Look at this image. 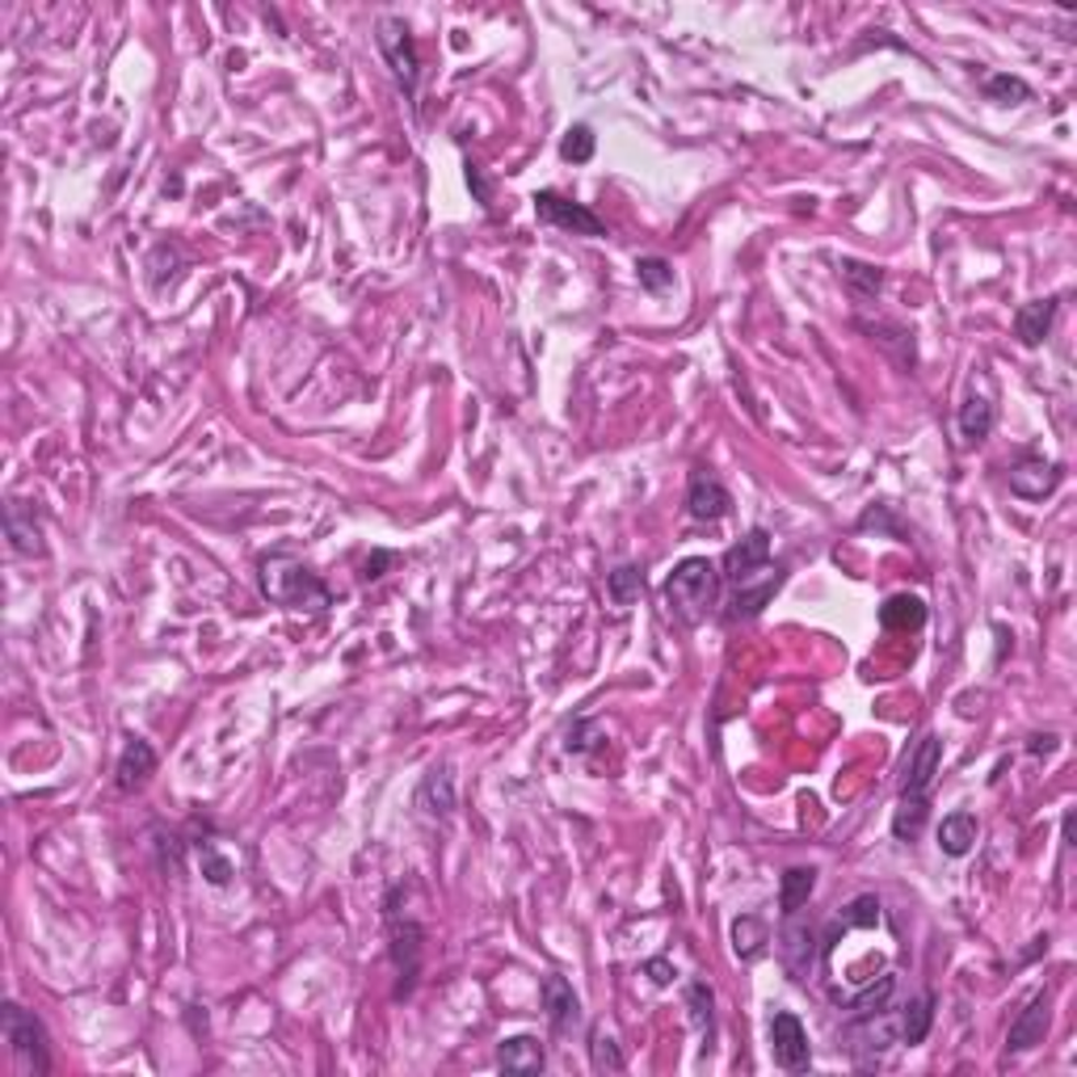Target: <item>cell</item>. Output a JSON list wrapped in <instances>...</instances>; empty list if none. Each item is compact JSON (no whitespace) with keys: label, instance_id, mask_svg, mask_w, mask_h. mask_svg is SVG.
I'll return each instance as SVG.
<instances>
[{"label":"cell","instance_id":"1","mask_svg":"<svg viewBox=\"0 0 1077 1077\" xmlns=\"http://www.w3.org/2000/svg\"><path fill=\"white\" fill-rule=\"evenodd\" d=\"M720 576L732 590V602H728V619L732 624L762 615V606L775 598L778 585H783V564L771 560V535L762 527H753L737 548H728Z\"/></svg>","mask_w":1077,"mask_h":1077},{"label":"cell","instance_id":"2","mask_svg":"<svg viewBox=\"0 0 1077 1077\" xmlns=\"http://www.w3.org/2000/svg\"><path fill=\"white\" fill-rule=\"evenodd\" d=\"M720 590H725L720 569L707 556H686L665 581V606L682 627H699L720 606Z\"/></svg>","mask_w":1077,"mask_h":1077},{"label":"cell","instance_id":"3","mask_svg":"<svg viewBox=\"0 0 1077 1077\" xmlns=\"http://www.w3.org/2000/svg\"><path fill=\"white\" fill-rule=\"evenodd\" d=\"M261 594L278 606H291V610H307V615H321L328 606V590L321 585V576L312 573L307 564H300L295 556H270L261 560Z\"/></svg>","mask_w":1077,"mask_h":1077},{"label":"cell","instance_id":"4","mask_svg":"<svg viewBox=\"0 0 1077 1077\" xmlns=\"http://www.w3.org/2000/svg\"><path fill=\"white\" fill-rule=\"evenodd\" d=\"M893 1044H901V1028H897L893 1006L872 1010V1014H851V1023L842 1028V1048L854 1056L859 1069H876Z\"/></svg>","mask_w":1077,"mask_h":1077},{"label":"cell","instance_id":"5","mask_svg":"<svg viewBox=\"0 0 1077 1077\" xmlns=\"http://www.w3.org/2000/svg\"><path fill=\"white\" fill-rule=\"evenodd\" d=\"M0 1031H4V1044L13 1048L18 1061H25L34 1074H51L47 1028L30 1010H22L18 1002H4V1010H0Z\"/></svg>","mask_w":1077,"mask_h":1077},{"label":"cell","instance_id":"6","mask_svg":"<svg viewBox=\"0 0 1077 1077\" xmlns=\"http://www.w3.org/2000/svg\"><path fill=\"white\" fill-rule=\"evenodd\" d=\"M530 202H535L539 224H551V227H560V232H573V236H606V224H602L598 215H594L585 202L564 199L560 190H539Z\"/></svg>","mask_w":1077,"mask_h":1077},{"label":"cell","instance_id":"7","mask_svg":"<svg viewBox=\"0 0 1077 1077\" xmlns=\"http://www.w3.org/2000/svg\"><path fill=\"white\" fill-rule=\"evenodd\" d=\"M817 952H821V934L817 927L800 913H787V922L778 930V955H783V968L792 973L796 980H808L812 964H817Z\"/></svg>","mask_w":1077,"mask_h":1077},{"label":"cell","instance_id":"8","mask_svg":"<svg viewBox=\"0 0 1077 1077\" xmlns=\"http://www.w3.org/2000/svg\"><path fill=\"white\" fill-rule=\"evenodd\" d=\"M379 51H383L392 76L401 80V89L413 98V93H417L422 64H417V47H413V34L404 30V22H396V18H383V22H379Z\"/></svg>","mask_w":1077,"mask_h":1077},{"label":"cell","instance_id":"9","mask_svg":"<svg viewBox=\"0 0 1077 1077\" xmlns=\"http://www.w3.org/2000/svg\"><path fill=\"white\" fill-rule=\"evenodd\" d=\"M771 1053H775L778 1069H787V1074H804L812 1065L808 1031L792 1010H775V1019H771Z\"/></svg>","mask_w":1077,"mask_h":1077},{"label":"cell","instance_id":"10","mask_svg":"<svg viewBox=\"0 0 1077 1077\" xmlns=\"http://www.w3.org/2000/svg\"><path fill=\"white\" fill-rule=\"evenodd\" d=\"M686 514L695 523H720L732 514V493L725 489V480L716 476L711 468H695L691 484H686Z\"/></svg>","mask_w":1077,"mask_h":1077},{"label":"cell","instance_id":"11","mask_svg":"<svg viewBox=\"0 0 1077 1077\" xmlns=\"http://www.w3.org/2000/svg\"><path fill=\"white\" fill-rule=\"evenodd\" d=\"M388 934H392V964L401 973V989L396 994H413L417 973H422V939H426V930L417 927V922H408V918L401 922L396 913H388Z\"/></svg>","mask_w":1077,"mask_h":1077},{"label":"cell","instance_id":"12","mask_svg":"<svg viewBox=\"0 0 1077 1077\" xmlns=\"http://www.w3.org/2000/svg\"><path fill=\"white\" fill-rule=\"evenodd\" d=\"M1048 1006H1053V994L1040 989V994L1019 1010V1019H1014L1010 1031H1006V1048H1010V1053H1031L1035 1044H1044V1035H1048Z\"/></svg>","mask_w":1077,"mask_h":1077},{"label":"cell","instance_id":"13","mask_svg":"<svg viewBox=\"0 0 1077 1077\" xmlns=\"http://www.w3.org/2000/svg\"><path fill=\"white\" fill-rule=\"evenodd\" d=\"M939 766H943V741L927 732L913 753H909V762H905V778H901V796H927L934 775H939Z\"/></svg>","mask_w":1077,"mask_h":1077},{"label":"cell","instance_id":"14","mask_svg":"<svg viewBox=\"0 0 1077 1077\" xmlns=\"http://www.w3.org/2000/svg\"><path fill=\"white\" fill-rule=\"evenodd\" d=\"M543 1010L556 1035H569L581 1028V998L564 977H543Z\"/></svg>","mask_w":1077,"mask_h":1077},{"label":"cell","instance_id":"15","mask_svg":"<svg viewBox=\"0 0 1077 1077\" xmlns=\"http://www.w3.org/2000/svg\"><path fill=\"white\" fill-rule=\"evenodd\" d=\"M1056 484H1061V463H1044V459H1023V463L1010 472V493L1023 497V502H1044V497H1053Z\"/></svg>","mask_w":1077,"mask_h":1077},{"label":"cell","instance_id":"16","mask_svg":"<svg viewBox=\"0 0 1077 1077\" xmlns=\"http://www.w3.org/2000/svg\"><path fill=\"white\" fill-rule=\"evenodd\" d=\"M543 1065H548V1053H543V1044L535 1040V1035H514V1040H502V1048H497V1069L502 1074H543Z\"/></svg>","mask_w":1077,"mask_h":1077},{"label":"cell","instance_id":"17","mask_svg":"<svg viewBox=\"0 0 1077 1077\" xmlns=\"http://www.w3.org/2000/svg\"><path fill=\"white\" fill-rule=\"evenodd\" d=\"M156 775V750H152L144 737H131L119 758V792H139L148 778Z\"/></svg>","mask_w":1077,"mask_h":1077},{"label":"cell","instance_id":"18","mask_svg":"<svg viewBox=\"0 0 1077 1077\" xmlns=\"http://www.w3.org/2000/svg\"><path fill=\"white\" fill-rule=\"evenodd\" d=\"M977 833H980V826L973 812H964V808H960V812H947V817L939 821V851L952 854V859H964V854L977 846Z\"/></svg>","mask_w":1077,"mask_h":1077},{"label":"cell","instance_id":"19","mask_svg":"<svg viewBox=\"0 0 1077 1077\" xmlns=\"http://www.w3.org/2000/svg\"><path fill=\"white\" fill-rule=\"evenodd\" d=\"M417 804L426 808L429 817H451L455 812V775L451 766H434L422 787H417Z\"/></svg>","mask_w":1077,"mask_h":1077},{"label":"cell","instance_id":"20","mask_svg":"<svg viewBox=\"0 0 1077 1077\" xmlns=\"http://www.w3.org/2000/svg\"><path fill=\"white\" fill-rule=\"evenodd\" d=\"M1056 321V300H1031L1014 312V333L1023 346H1040L1048 333H1053Z\"/></svg>","mask_w":1077,"mask_h":1077},{"label":"cell","instance_id":"21","mask_svg":"<svg viewBox=\"0 0 1077 1077\" xmlns=\"http://www.w3.org/2000/svg\"><path fill=\"white\" fill-rule=\"evenodd\" d=\"M927 624V602L918 594H893L879 606V627L884 631H918Z\"/></svg>","mask_w":1077,"mask_h":1077},{"label":"cell","instance_id":"22","mask_svg":"<svg viewBox=\"0 0 1077 1077\" xmlns=\"http://www.w3.org/2000/svg\"><path fill=\"white\" fill-rule=\"evenodd\" d=\"M686 1010H691V1023L703 1035V1053H711V1040H716V994L707 980H691L686 985Z\"/></svg>","mask_w":1077,"mask_h":1077},{"label":"cell","instance_id":"23","mask_svg":"<svg viewBox=\"0 0 1077 1077\" xmlns=\"http://www.w3.org/2000/svg\"><path fill=\"white\" fill-rule=\"evenodd\" d=\"M4 530H9V548L18 551V556H34V551L43 548V543H38L34 509L25 502H9V509H4Z\"/></svg>","mask_w":1077,"mask_h":1077},{"label":"cell","instance_id":"24","mask_svg":"<svg viewBox=\"0 0 1077 1077\" xmlns=\"http://www.w3.org/2000/svg\"><path fill=\"white\" fill-rule=\"evenodd\" d=\"M897 1028H901V1044H909V1048L927 1044L930 1028H934V994H918V998L901 1010Z\"/></svg>","mask_w":1077,"mask_h":1077},{"label":"cell","instance_id":"25","mask_svg":"<svg viewBox=\"0 0 1077 1077\" xmlns=\"http://www.w3.org/2000/svg\"><path fill=\"white\" fill-rule=\"evenodd\" d=\"M766 943H771V927H766L758 913H741V918L732 922V952H737V960L753 964L758 955L766 952Z\"/></svg>","mask_w":1077,"mask_h":1077},{"label":"cell","instance_id":"26","mask_svg":"<svg viewBox=\"0 0 1077 1077\" xmlns=\"http://www.w3.org/2000/svg\"><path fill=\"white\" fill-rule=\"evenodd\" d=\"M817 888V867H787L783 872V884H778V909L783 913H800L808 897Z\"/></svg>","mask_w":1077,"mask_h":1077},{"label":"cell","instance_id":"27","mask_svg":"<svg viewBox=\"0 0 1077 1077\" xmlns=\"http://www.w3.org/2000/svg\"><path fill=\"white\" fill-rule=\"evenodd\" d=\"M927 817H930L927 796H901V800H897V812H893V833H897V842H918L922 829H927Z\"/></svg>","mask_w":1077,"mask_h":1077},{"label":"cell","instance_id":"28","mask_svg":"<svg viewBox=\"0 0 1077 1077\" xmlns=\"http://www.w3.org/2000/svg\"><path fill=\"white\" fill-rule=\"evenodd\" d=\"M955 422H960L964 442H985V438L994 434V404L985 401V396H964Z\"/></svg>","mask_w":1077,"mask_h":1077},{"label":"cell","instance_id":"29","mask_svg":"<svg viewBox=\"0 0 1077 1077\" xmlns=\"http://www.w3.org/2000/svg\"><path fill=\"white\" fill-rule=\"evenodd\" d=\"M859 328L872 333L879 346L897 350V362H901V367H918V350H913V333H909V328L888 325V321H876V325H872V321H859Z\"/></svg>","mask_w":1077,"mask_h":1077},{"label":"cell","instance_id":"30","mask_svg":"<svg viewBox=\"0 0 1077 1077\" xmlns=\"http://www.w3.org/2000/svg\"><path fill=\"white\" fill-rule=\"evenodd\" d=\"M838 270L846 278V287H851L859 300H876L879 291H884V270L872 266V261H854V257H842L838 261Z\"/></svg>","mask_w":1077,"mask_h":1077},{"label":"cell","instance_id":"31","mask_svg":"<svg viewBox=\"0 0 1077 1077\" xmlns=\"http://www.w3.org/2000/svg\"><path fill=\"white\" fill-rule=\"evenodd\" d=\"M606 594H610V602H615L619 610L636 606L640 594H644V573H640L636 564H619L615 573L606 576Z\"/></svg>","mask_w":1077,"mask_h":1077},{"label":"cell","instance_id":"32","mask_svg":"<svg viewBox=\"0 0 1077 1077\" xmlns=\"http://www.w3.org/2000/svg\"><path fill=\"white\" fill-rule=\"evenodd\" d=\"M590 1065H594L598 1074H624V1069H627L624 1053H619L615 1035H610L606 1028L590 1031Z\"/></svg>","mask_w":1077,"mask_h":1077},{"label":"cell","instance_id":"33","mask_svg":"<svg viewBox=\"0 0 1077 1077\" xmlns=\"http://www.w3.org/2000/svg\"><path fill=\"white\" fill-rule=\"evenodd\" d=\"M893 994H897V977L884 973L879 980L863 985V989L854 994L851 1002H846V1014H872V1010H884V1006L893 1002Z\"/></svg>","mask_w":1077,"mask_h":1077},{"label":"cell","instance_id":"34","mask_svg":"<svg viewBox=\"0 0 1077 1077\" xmlns=\"http://www.w3.org/2000/svg\"><path fill=\"white\" fill-rule=\"evenodd\" d=\"M985 98L998 101V105H1019V101L1031 98V89H1028V80H1019V76L994 72L989 80H985Z\"/></svg>","mask_w":1077,"mask_h":1077},{"label":"cell","instance_id":"35","mask_svg":"<svg viewBox=\"0 0 1077 1077\" xmlns=\"http://www.w3.org/2000/svg\"><path fill=\"white\" fill-rule=\"evenodd\" d=\"M636 274H640V287L652 291V295H661V291L674 287V270H670L665 257H640V261H636Z\"/></svg>","mask_w":1077,"mask_h":1077},{"label":"cell","instance_id":"36","mask_svg":"<svg viewBox=\"0 0 1077 1077\" xmlns=\"http://www.w3.org/2000/svg\"><path fill=\"white\" fill-rule=\"evenodd\" d=\"M560 156L564 160H573V165H585L590 156H594V131L585 123H576L564 139H560Z\"/></svg>","mask_w":1077,"mask_h":1077},{"label":"cell","instance_id":"37","mask_svg":"<svg viewBox=\"0 0 1077 1077\" xmlns=\"http://www.w3.org/2000/svg\"><path fill=\"white\" fill-rule=\"evenodd\" d=\"M879 918H884V913H879L876 897H854V901L842 909V918H838V922H842L846 930H854V927H879Z\"/></svg>","mask_w":1077,"mask_h":1077},{"label":"cell","instance_id":"38","mask_svg":"<svg viewBox=\"0 0 1077 1077\" xmlns=\"http://www.w3.org/2000/svg\"><path fill=\"white\" fill-rule=\"evenodd\" d=\"M199 859H202V876L211 879L215 888H224L227 879H232V863H227L224 854L215 851L211 842H202V846H199Z\"/></svg>","mask_w":1077,"mask_h":1077},{"label":"cell","instance_id":"39","mask_svg":"<svg viewBox=\"0 0 1077 1077\" xmlns=\"http://www.w3.org/2000/svg\"><path fill=\"white\" fill-rule=\"evenodd\" d=\"M468 186H472V190H476V199L484 202V206H493V190H489V181H484V177H480V169H476V165H468Z\"/></svg>","mask_w":1077,"mask_h":1077},{"label":"cell","instance_id":"40","mask_svg":"<svg viewBox=\"0 0 1077 1077\" xmlns=\"http://www.w3.org/2000/svg\"><path fill=\"white\" fill-rule=\"evenodd\" d=\"M644 973H649L657 985H670V980H674V968H670V960H649V964H644Z\"/></svg>","mask_w":1077,"mask_h":1077},{"label":"cell","instance_id":"41","mask_svg":"<svg viewBox=\"0 0 1077 1077\" xmlns=\"http://www.w3.org/2000/svg\"><path fill=\"white\" fill-rule=\"evenodd\" d=\"M392 560H396L392 551H375V556L367 560V573H362V576H367V581H375V576H383V564H392Z\"/></svg>","mask_w":1077,"mask_h":1077},{"label":"cell","instance_id":"42","mask_svg":"<svg viewBox=\"0 0 1077 1077\" xmlns=\"http://www.w3.org/2000/svg\"><path fill=\"white\" fill-rule=\"evenodd\" d=\"M1031 753H1053L1056 750V737H1031Z\"/></svg>","mask_w":1077,"mask_h":1077}]
</instances>
